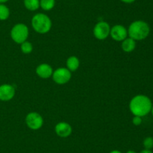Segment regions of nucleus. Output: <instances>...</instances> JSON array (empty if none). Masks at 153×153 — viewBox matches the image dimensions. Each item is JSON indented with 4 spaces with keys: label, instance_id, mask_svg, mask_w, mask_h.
I'll list each match as a JSON object with an SVG mask.
<instances>
[{
    "label": "nucleus",
    "instance_id": "1",
    "mask_svg": "<svg viewBox=\"0 0 153 153\" xmlns=\"http://www.w3.org/2000/svg\"><path fill=\"white\" fill-rule=\"evenodd\" d=\"M152 103L151 99L144 94H137L131 100L129 108L134 116L143 117L151 112Z\"/></svg>",
    "mask_w": 153,
    "mask_h": 153
},
{
    "label": "nucleus",
    "instance_id": "2",
    "mask_svg": "<svg viewBox=\"0 0 153 153\" xmlns=\"http://www.w3.org/2000/svg\"><path fill=\"white\" fill-rule=\"evenodd\" d=\"M150 32V28L147 22L143 20H136L131 22L128 27L129 38L134 40H141L146 38Z\"/></svg>",
    "mask_w": 153,
    "mask_h": 153
},
{
    "label": "nucleus",
    "instance_id": "3",
    "mask_svg": "<svg viewBox=\"0 0 153 153\" xmlns=\"http://www.w3.org/2000/svg\"><path fill=\"white\" fill-rule=\"evenodd\" d=\"M31 25L37 32L45 34L50 30L52 27V21L46 14L38 13L32 17Z\"/></svg>",
    "mask_w": 153,
    "mask_h": 153
},
{
    "label": "nucleus",
    "instance_id": "4",
    "mask_svg": "<svg viewBox=\"0 0 153 153\" xmlns=\"http://www.w3.org/2000/svg\"><path fill=\"white\" fill-rule=\"evenodd\" d=\"M10 36L14 42L22 44L26 40L28 36V28L25 24L18 23L12 28Z\"/></svg>",
    "mask_w": 153,
    "mask_h": 153
},
{
    "label": "nucleus",
    "instance_id": "5",
    "mask_svg": "<svg viewBox=\"0 0 153 153\" xmlns=\"http://www.w3.org/2000/svg\"><path fill=\"white\" fill-rule=\"evenodd\" d=\"M110 31L109 24L105 21H100L94 26V34L99 40H104L110 34Z\"/></svg>",
    "mask_w": 153,
    "mask_h": 153
},
{
    "label": "nucleus",
    "instance_id": "6",
    "mask_svg": "<svg viewBox=\"0 0 153 153\" xmlns=\"http://www.w3.org/2000/svg\"><path fill=\"white\" fill-rule=\"evenodd\" d=\"M25 122L27 126L32 130L40 128L43 124V117L36 112H31L26 116Z\"/></svg>",
    "mask_w": 153,
    "mask_h": 153
},
{
    "label": "nucleus",
    "instance_id": "7",
    "mask_svg": "<svg viewBox=\"0 0 153 153\" xmlns=\"http://www.w3.org/2000/svg\"><path fill=\"white\" fill-rule=\"evenodd\" d=\"M54 81L58 84H65L71 78V71L65 68H59L52 74Z\"/></svg>",
    "mask_w": 153,
    "mask_h": 153
},
{
    "label": "nucleus",
    "instance_id": "8",
    "mask_svg": "<svg viewBox=\"0 0 153 153\" xmlns=\"http://www.w3.org/2000/svg\"><path fill=\"white\" fill-rule=\"evenodd\" d=\"M110 34L114 40L117 41H122L126 38L128 31L122 25H116L112 27L110 31Z\"/></svg>",
    "mask_w": 153,
    "mask_h": 153
},
{
    "label": "nucleus",
    "instance_id": "9",
    "mask_svg": "<svg viewBox=\"0 0 153 153\" xmlns=\"http://www.w3.org/2000/svg\"><path fill=\"white\" fill-rule=\"evenodd\" d=\"M15 94V88L9 84L0 86V100L7 101L11 100Z\"/></svg>",
    "mask_w": 153,
    "mask_h": 153
},
{
    "label": "nucleus",
    "instance_id": "10",
    "mask_svg": "<svg viewBox=\"0 0 153 153\" xmlns=\"http://www.w3.org/2000/svg\"><path fill=\"white\" fill-rule=\"evenodd\" d=\"M55 132L60 137H67L72 133V127L67 122H59L55 126Z\"/></svg>",
    "mask_w": 153,
    "mask_h": 153
},
{
    "label": "nucleus",
    "instance_id": "11",
    "mask_svg": "<svg viewBox=\"0 0 153 153\" xmlns=\"http://www.w3.org/2000/svg\"><path fill=\"white\" fill-rule=\"evenodd\" d=\"M36 73L41 78L46 79V78H49L52 76V74H53V70L49 64L43 63V64L37 66V68H36Z\"/></svg>",
    "mask_w": 153,
    "mask_h": 153
},
{
    "label": "nucleus",
    "instance_id": "12",
    "mask_svg": "<svg viewBox=\"0 0 153 153\" xmlns=\"http://www.w3.org/2000/svg\"><path fill=\"white\" fill-rule=\"evenodd\" d=\"M136 42L134 39L131 38H126L125 40H123L122 43V49L123 50L126 52H130L135 49Z\"/></svg>",
    "mask_w": 153,
    "mask_h": 153
},
{
    "label": "nucleus",
    "instance_id": "13",
    "mask_svg": "<svg viewBox=\"0 0 153 153\" xmlns=\"http://www.w3.org/2000/svg\"><path fill=\"white\" fill-rule=\"evenodd\" d=\"M67 69L70 71H76L79 67V60L76 56H70L67 61Z\"/></svg>",
    "mask_w": 153,
    "mask_h": 153
},
{
    "label": "nucleus",
    "instance_id": "14",
    "mask_svg": "<svg viewBox=\"0 0 153 153\" xmlns=\"http://www.w3.org/2000/svg\"><path fill=\"white\" fill-rule=\"evenodd\" d=\"M24 5L28 10L34 11L40 8V0H23Z\"/></svg>",
    "mask_w": 153,
    "mask_h": 153
},
{
    "label": "nucleus",
    "instance_id": "15",
    "mask_svg": "<svg viewBox=\"0 0 153 153\" xmlns=\"http://www.w3.org/2000/svg\"><path fill=\"white\" fill-rule=\"evenodd\" d=\"M55 4V0H40V7L44 10H50Z\"/></svg>",
    "mask_w": 153,
    "mask_h": 153
},
{
    "label": "nucleus",
    "instance_id": "16",
    "mask_svg": "<svg viewBox=\"0 0 153 153\" xmlns=\"http://www.w3.org/2000/svg\"><path fill=\"white\" fill-rule=\"evenodd\" d=\"M10 16V10L4 4H0V20H5Z\"/></svg>",
    "mask_w": 153,
    "mask_h": 153
},
{
    "label": "nucleus",
    "instance_id": "17",
    "mask_svg": "<svg viewBox=\"0 0 153 153\" xmlns=\"http://www.w3.org/2000/svg\"><path fill=\"white\" fill-rule=\"evenodd\" d=\"M21 50L23 53L25 54H28V53H31L32 52V50H33V46L30 42L28 41H24L23 43L21 44Z\"/></svg>",
    "mask_w": 153,
    "mask_h": 153
},
{
    "label": "nucleus",
    "instance_id": "18",
    "mask_svg": "<svg viewBox=\"0 0 153 153\" xmlns=\"http://www.w3.org/2000/svg\"><path fill=\"white\" fill-rule=\"evenodd\" d=\"M143 147L145 149H152L153 148V137L152 136H147L143 140Z\"/></svg>",
    "mask_w": 153,
    "mask_h": 153
},
{
    "label": "nucleus",
    "instance_id": "19",
    "mask_svg": "<svg viewBox=\"0 0 153 153\" xmlns=\"http://www.w3.org/2000/svg\"><path fill=\"white\" fill-rule=\"evenodd\" d=\"M132 122L134 125H136V126L140 125V124H141V123H142L141 117L134 116V117L133 118V119H132Z\"/></svg>",
    "mask_w": 153,
    "mask_h": 153
},
{
    "label": "nucleus",
    "instance_id": "20",
    "mask_svg": "<svg viewBox=\"0 0 153 153\" xmlns=\"http://www.w3.org/2000/svg\"><path fill=\"white\" fill-rule=\"evenodd\" d=\"M120 1L124 3H126V4H131V3L134 2L135 0H120Z\"/></svg>",
    "mask_w": 153,
    "mask_h": 153
},
{
    "label": "nucleus",
    "instance_id": "21",
    "mask_svg": "<svg viewBox=\"0 0 153 153\" xmlns=\"http://www.w3.org/2000/svg\"><path fill=\"white\" fill-rule=\"evenodd\" d=\"M140 153H153L152 151H151L150 149H143V150H142L141 152H140Z\"/></svg>",
    "mask_w": 153,
    "mask_h": 153
},
{
    "label": "nucleus",
    "instance_id": "22",
    "mask_svg": "<svg viewBox=\"0 0 153 153\" xmlns=\"http://www.w3.org/2000/svg\"><path fill=\"white\" fill-rule=\"evenodd\" d=\"M110 153H122L120 151H118V150H113V151L111 152Z\"/></svg>",
    "mask_w": 153,
    "mask_h": 153
},
{
    "label": "nucleus",
    "instance_id": "23",
    "mask_svg": "<svg viewBox=\"0 0 153 153\" xmlns=\"http://www.w3.org/2000/svg\"><path fill=\"white\" fill-rule=\"evenodd\" d=\"M8 0H0V4H4V3L7 2Z\"/></svg>",
    "mask_w": 153,
    "mask_h": 153
},
{
    "label": "nucleus",
    "instance_id": "24",
    "mask_svg": "<svg viewBox=\"0 0 153 153\" xmlns=\"http://www.w3.org/2000/svg\"><path fill=\"white\" fill-rule=\"evenodd\" d=\"M126 153H137V152H134V151H133V150H129V151L127 152Z\"/></svg>",
    "mask_w": 153,
    "mask_h": 153
},
{
    "label": "nucleus",
    "instance_id": "25",
    "mask_svg": "<svg viewBox=\"0 0 153 153\" xmlns=\"http://www.w3.org/2000/svg\"><path fill=\"white\" fill-rule=\"evenodd\" d=\"M151 112H152V116H153V105H152V109H151Z\"/></svg>",
    "mask_w": 153,
    "mask_h": 153
}]
</instances>
